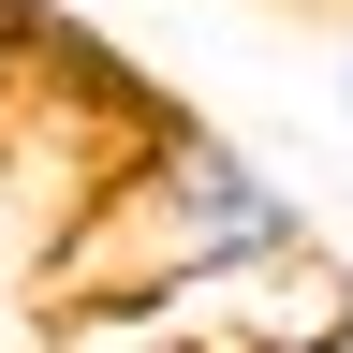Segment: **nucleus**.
Segmentation results:
<instances>
[{
  "label": "nucleus",
  "instance_id": "1",
  "mask_svg": "<svg viewBox=\"0 0 353 353\" xmlns=\"http://www.w3.org/2000/svg\"><path fill=\"white\" fill-rule=\"evenodd\" d=\"M280 236H309L294 176H265L236 132H206L176 103L162 132H132L118 162L74 176V236L44 250V294H176V280H221Z\"/></svg>",
  "mask_w": 353,
  "mask_h": 353
},
{
  "label": "nucleus",
  "instance_id": "2",
  "mask_svg": "<svg viewBox=\"0 0 353 353\" xmlns=\"http://www.w3.org/2000/svg\"><path fill=\"white\" fill-rule=\"evenodd\" d=\"M192 294V324H221L236 353H309V339H353V265L324 236H280L250 265H221V280H176Z\"/></svg>",
  "mask_w": 353,
  "mask_h": 353
},
{
  "label": "nucleus",
  "instance_id": "3",
  "mask_svg": "<svg viewBox=\"0 0 353 353\" xmlns=\"http://www.w3.org/2000/svg\"><path fill=\"white\" fill-rule=\"evenodd\" d=\"M44 353H176V294H44Z\"/></svg>",
  "mask_w": 353,
  "mask_h": 353
},
{
  "label": "nucleus",
  "instance_id": "4",
  "mask_svg": "<svg viewBox=\"0 0 353 353\" xmlns=\"http://www.w3.org/2000/svg\"><path fill=\"white\" fill-rule=\"evenodd\" d=\"M339 118H353V44H339Z\"/></svg>",
  "mask_w": 353,
  "mask_h": 353
},
{
  "label": "nucleus",
  "instance_id": "5",
  "mask_svg": "<svg viewBox=\"0 0 353 353\" xmlns=\"http://www.w3.org/2000/svg\"><path fill=\"white\" fill-rule=\"evenodd\" d=\"M309 353H353V339H309Z\"/></svg>",
  "mask_w": 353,
  "mask_h": 353
}]
</instances>
